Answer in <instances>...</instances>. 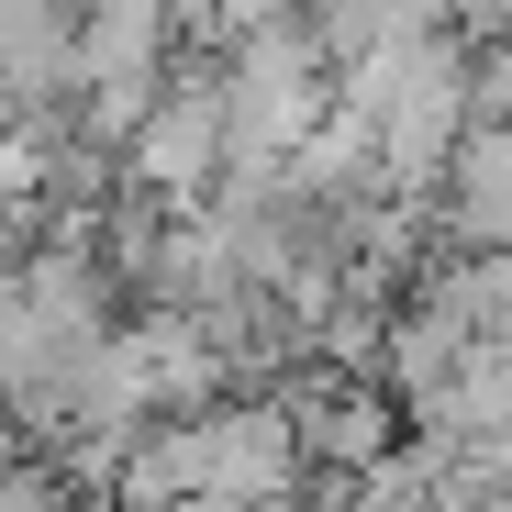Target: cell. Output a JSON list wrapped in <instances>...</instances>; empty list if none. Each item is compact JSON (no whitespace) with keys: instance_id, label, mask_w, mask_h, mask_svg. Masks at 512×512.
<instances>
[{"instance_id":"cell-1","label":"cell","mask_w":512,"mask_h":512,"mask_svg":"<svg viewBox=\"0 0 512 512\" xmlns=\"http://www.w3.org/2000/svg\"><path fill=\"white\" fill-rule=\"evenodd\" d=\"M234 156V112H223V78H190L134 123V179L145 190H201L212 167Z\"/></svg>"},{"instance_id":"cell-2","label":"cell","mask_w":512,"mask_h":512,"mask_svg":"<svg viewBox=\"0 0 512 512\" xmlns=\"http://www.w3.org/2000/svg\"><path fill=\"white\" fill-rule=\"evenodd\" d=\"M457 223L512 256V123H490V134L457 145Z\"/></svg>"}]
</instances>
